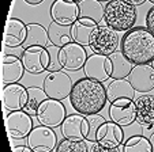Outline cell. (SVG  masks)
Segmentation results:
<instances>
[{"label":"cell","instance_id":"6da1fadb","mask_svg":"<svg viewBox=\"0 0 154 152\" xmlns=\"http://www.w3.org/2000/svg\"><path fill=\"white\" fill-rule=\"evenodd\" d=\"M108 102L106 88L98 80L82 78L74 83L70 94V103L82 115L98 114Z\"/></svg>","mask_w":154,"mask_h":152},{"label":"cell","instance_id":"7a4b0ae2","mask_svg":"<svg viewBox=\"0 0 154 152\" xmlns=\"http://www.w3.org/2000/svg\"><path fill=\"white\" fill-rule=\"evenodd\" d=\"M122 52L134 65L151 64L154 60V34L147 27H132L122 38Z\"/></svg>","mask_w":154,"mask_h":152},{"label":"cell","instance_id":"3957f363","mask_svg":"<svg viewBox=\"0 0 154 152\" xmlns=\"http://www.w3.org/2000/svg\"><path fill=\"white\" fill-rule=\"evenodd\" d=\"M104 20L106 26L116 31H128L135 27L137 8L124 0H111L105 6Z\"/></svg>","mask_w":154,"mask_h":152},{"label":"cell","instance_id":"277c9868","mask_svg":"<svg viewBox=\"0 0 154 152\" xmlns=\"http://www.w3.org/2000/svg\"><path fill=\"white\" fill-rule=\"evenodd\" d=\"M72 86L74 83L71 80V76L64 71L49 72L42 82V88L47 92L48 98L56 100L70 98Z\"/></svg>","mask_w":154,"mask_h":152},{"label":"cell","instance_id":"5b68a950","mask_svg":"<svg viewBox=\"0 0 154 152\" xmlns=\"http://www.w3.org/2000/svg\"><path fill=\"white\" fill-rule=\"evenodd\" d=\"M119 43H120V38L116 30L111 29L109 26L98 25L97 29L91 34L89 46L93 50V53L111 56L112 53L116 52Z\"/></svg>","mask_w":154,"mask_h":152},{"label":"cell","instance_id":"8992f818","mask_svg":"<svg viewBox=\"0 0 154 152\" xmlns=\"http://www.w3.org/2000/svg\"><path fill=\"white\" fill-rule=\"evenodd\" d=\"M66 107L61 103V100L56 99H45L42 103L38 106L35 118L37 121L44 126H49V128H56L63 124L66 120Z\"/></svg>","mask_w":154,"mask_h":152},{"label":"cell","instance_id":"52a82bcc","mask_svg":"<svg viewBox=\"0 0 154 152\" xmlns=\"http://www.w3.org/2000/svg\"><path fill=\"white\" fill-rule=\"evenodd\" d=\"M6 129L7 135L11 140L12 139L22 140V139L27 137L33 130L32 114H29L25 110L10 112V114H6Z\"/></svg>","mask_w":154,"mask_h":152},{"label":"cell","instance_id":"ba28073f","mask_svg":"<svg viewBox=\"0 0 154 152\" xmlns=\"http://www.w3.org/2000/svg\"><path fill=\"white\" fill-rule=\"evenodd\" d=\"M27 145L34 152H55L59 144L57 135L49 126H34L27 136Z\"/></svg>","mask_w":154,"mask_h":152},{"label":"cell","instance_id":"9c48e42d","mask_svg":"<svg viewBox=\"0 0 154 152\" xmlns=\"http://www.w3.org/2000/svg\"><path fill=\"white\" fill-rule=\"evenodd\" d=\"M108 114L111 121L116 122L120 126H130L131 124L137 122V106L134 99L122 98L109 105Z\"/></svg>","mask_w":154,"mask_h":152},{"label":"cell","instance_id":"30bf717a","mask_svg":"<svg viewBox=\"0 0 154 152\" xmlns=\"http://www.w3.org/2000/svg\"><path fill=\"white\" fill-rule=\"evenodd\" d=\"M25 69L32 75H40L47 71L49 65V53L47 48L42 46H32V48L23 49L22 56Z\"/></svg>","mask_w":154,"mask_h":152},{"label":"cell","instance_id":"8fae6325","mask_svg":"<svg viewBox=\"0 0 154 152\" xmlns=\"http://www.w3.org/2000/svg\"><path fill=\"white\" fill-rule=\"evenodd\" d=\"M85 71V76L86 78L94 79L98 80L101 83H104L105 80L111 78L112 73V61L109 58V56H104V55H90L87 57L86 63L83 67Z\"/></svg>","mask_w":154,"mask_h":152},{"label":"cell","instance_id":"7c38bea8","mask_svg":"<svg viewBox=\"0 0 154 152\" xmlns=\"http://www.w3.org/2000/svg\"><path fill=\"white\" fill-rule=\"evenodd\" d=\"M60 63L63 69L67 71H79L85 67V63L87 60L86 49L76 42H70L66 46L60 48Z\"/></svg>","mask_w":154,"mask_h":152},{"label":"cell","instance_id":"4fadbf2b","mask_svg":"<svg viewBox=\"0 0 154 152\" xmlns=\"http://www.w3.org/2000/svg\"><path fill=\"white\" fill-rule=\"evenodd\" d=\"M2 99H3L4 110H8V112L23 110L27 105L29 92L26 87L19 83L6 84L2 90Z\"/></svg>","mask_w":154,"mask_h":152},{"label":"cell","instance_id":"5bb4252c","mask_svg":"<svg viewBox=\"0 0 154 152\" xmlns=\"http://www.w3.org/2000/svg\"><path fill=\"white\" fill-rule=\"evenodd\" d=\"M51 18L63 26H72L79 19V6L71 0H55L51 6Z\"/></svg>","mask_w":154,"mask_h":152},{"label":"cell","instance_id":"9a60e30c","mask_svg":"<svg viewBox=\"0 0 154 152\" xmlns=\"http://www.w3.org/2000/svg\"><path fill=\"white\" fill-rule=\"evenodd\" d=\"M61 135L64 139L70 140H86L87 133H89V124L87 117L82 115L79 113L75 114H68L63 124L60 125Z\"/></svg>","mask_w":154,"mask_h":152},{"label":"cell","instance_id":"2e32d148","mask_svg":"<svg viewBox=\"0 0 154 152\" xmlns=\"http://www.w3.org/2000/svg\"><path fill=\"white\" fill-rule=\"evenodd\" d=\"M127 79L132 84L135 91L140 94H147L154 90V68L149 64L134 65Z\"/></svg>","mask_w":154,"mask_h":152},{"label":"cell","instance_id":"e0dca14e","mask_svg":"<svg viewBox=\"0 0 154 152\" xmlns=\"http://www.w3.org/2000/svg\"><path fill=\"white\" fill-rule=\"evenodd\" d=\"M97 143L108 148H119L122 144H124L123 126L117 125L113 121H105L97 132Z\"/></svg>","mask_w":154,"mask_h":152},{"label":"cell","instance_id":"ac0fdd59","mask_svg":"<svg viewBox=\"0 0 154 152\" xmlns=\"http://www.w3.org/2000/svg\"><path fill=\"white\" fill-rule=\"evenodd\" d=\"M25 65L22 58L15 55H4L2 57V83L14 84L23 78Z\"/></svg>","mask_w":154,"mask_h":152},{"label":"cell","instance_id":"d6986e66","mask_svg":"<svg viewBox=\"0 0 154 152\" xmlns=\"http://www.w3.org/2000/svg\"><path fill=\"white\" fill-rule=\"evenodd\" d=\"M27 37V25L18 18H8L4 27L3 42L7 48L22 46Z\"/></svg>","mask_w":154,"mask_h":152},{"label":"cell","instance_id":"ffe728a7","mask_svg":"<svg viewBox=\"0 0 154 152\" xmlns=\"http://www.w3.org/2000/svg\"><path fill=\"white\" fill-rule=\"evenodd\" d=\"M137 122L143 129L150 130L154 126V95L142 94L135 99Z\"/></svg>","mask_w":154,"mask_h":152},{"label":"cell","instance_id":"44dd1931","mask_svg":"<svg viewBox=\"0 0 154 152\" xmlns=\"http://www.w3.org/2000/svg\"><path fill=\"white\" fill-rule=\"evenodd\" d=\"M98 23L87 18H79L72 26H71V35L72 41L81 43L82 46H89L93 31L97 29Z\"/></svg>","mask_w":154,"mask_h":152},{"label":"cell","instance_id":"7402d4cb","mask_svg":"<svg viewBox=\"0 0 154 152\" xmlns=\"http://www.w3.org/2000/svg\"><path fill=\"white\" fill-rule=\"evenodd\" d=\"M105 88H106V98L109 103L122 98L134 99L135 92H137L128 79H113Z\"/></svg>","mask_w":154,"mask_h":152},{"label":"cell","instance_id":"603a6c76","mask_svg":"<svg viewBox=\"0 0 154 152\" xmlns=\"http://www.w3.org/2000/svg\"><path fill=\"white\" fill-rule=\"evenodd\" d=\"M51 45L49 37H48V30L41 26L40 23H27V37L25 40L22 48L27 49L32 46H42L47 48Z\"/></svg>","mask_w":154,"mask_h":152},{"label":"cell","instance_id":"cb8c5ba5","mask_svg":"<svg viewBox=\"0 0 154 152\" xmlns=\"http://www.w3.org/2000/svg\"><path fill=\"white\" fill-rule=\"evenodd\" d=\"M109 58L112 61L111 78L112 79H127L128 75L132 71V65L134 64L123 55L122 50H116L115 53H112L109 56Z\"/></svg>","mask_w":154,"mask_h":152},{"label":"cell","instance_id":"d4e9b609","mask_svg":"<svg viewBox=\"0 0 154 152\" xmlns=\"http://www.w3.org/2000/svg\"><path fill=\"white\" fill-rule=\"evenodd\" d=\"M47 30L51 43L57 46V48H63L67 43L72 42L71 26H63V25H59L56 22H51Z\"/></svg>","mask_w":154,"mask_h":152},{"label":"cell","instance_id":"484cf974","mask_svg":"<svg viewBox=\"0 0 154 152\" xmlns=\"http://www.w3.org/2000/svg\"><path fill=\"white\" fill-rule=\"evenodd\" d=\"M78 6H79V18L91 19L94 22H97L98 25L104 19L105 7L98 0H81Z\"/></svg>","mask_w":154,"mask_h":152},{"label":"cell","instance_id":"4316f807","mask_svg":"<svg viewBox=\"0 0 154 152\" xmlns=\"http://www.w3.org/2000/svg\"><path fill=\"white\" fill-rule=\"evenodd\" d=\"M123 152H153V147L149 139L142 135H135L128 137L123 144Z\"/></svg>","mask_w":154,"mask_h":152},{"label":"cell","instance_id":"83f0119b","mask_svg":"<svg viewBox=\"0 0 154 152\" xmlns=\"http://www.w3.org/2000/svg\"><path fill=\"white\" fill-rule=\"evenodd\" d=\"M27 92H29V99H27V105L23 110L27 112L29 114L35 115L38 106L45 99H48V95L47 92L44 91V88H40V87H35V86L27 87Z\"/></svg>","mask_w":154,"mask_h":152},{"label":"cell","instance_id":"f1b7e54d","mask_svg":"<svg viewBox=\"0 0 154 152\" xmlns=\"http://www.w3.org/2000/svg\"><path fill=\"white\" fill-rule=\"evenodd\" d=\"M55 152H89L86 140H70L63 139L59 141Z\"/></svg>","mask_w":154,"mask_h":152},{"label":"cell","instance_id":"f546056e","mask_svg":"<svg viewBox=\"0 0 154 152\" xmlns=\"http://www.w3.org/2000/svg\"><path fill=\"white\" fill-rule=\"evenodd\" d=\"M105 118L101 114H91L87 115V124H89V133H87L86 141L90 143H97V132H98L100 126L105 122Z\"/></svg>","mask_w":154,"mask_h":152},{"label":"cell","instance_id":"4dcf8cb0","mask_svg":"<svg viewBox=\"0 0 154 152\" xmlns=\"http://www.w3.org/2000/svg\"><path fill=\"white\" fill-rule=\"evenodd\" d=\"M47 50L49 53V65H48L47 71L48 72H56V71H61L63 67H61L60 63V48L52 45L51 43L49 46H47Z\"/></svg>","mask_w":154,"mask_h":152},{"label":"cell","instance_id":"1f68e13d","mask_svg":"<svg viewBox=\"0 0 154 152\" xmlns=\"http://www.w3.org/2000/svg\"><path fill=\"white\" fill-rule=\"evenodd\" d=\"M89 152H123L122 149L119 148H108V147H102L98 143H93V145L90 147Z\"/></svg>","mask_w":154,"mask_h":152},{"label":"cell","instance_id":"d6a6232c","mask_svg":"<svg viewBox=\"0 0 154 152\" xmlns=\"http://www.w3.org/2000/svg\"><path fill=\"white\" fill-rule=\"evenodd\" d=\"M146 27L154 34V6L146 14Z\"/></svg>","mask_w":154,"mask_h":152},{"label":"cell","instance_id":"836d02e7","mask_svg":"<svg viewBox=\"0 0 154 152\" xmlns=\"http://www.w3.org/2000/svg\"><path fill=\"white\" fill-rule=\"evenodd\" d=\"M11 148L12 152H34L29 145H14Z\"/></svg>","mask_w":154,"mask_h":152},{"label":"cell","instance_id":"e575fe53","mask_svg":"<svg viewBox=\"0 0 154 152\" xmlns=\"http://www.w3.org/2000/svg\"><path fill=\"white\" fill-rule=\"evenodd\" d=\"M124 1H127V3H130V4H132L134 7H137V6H142L145 1H147V0H124Z\"/></svg>","mask_w":154,"mask_h":152},{"label":"cell","instance_id":"d590c367","mask_svg":"<svg viewBox=\"0 0 154 152\" xmlns=\"http://www.w3.org/2000/svg\"><path fill=\"white\" fill-rule=\"evenodd\" d=\"M23 1H26V3L30 4V6H38V4L42 3L44 0H23Z\"/></svg>","mask_w":154,"mask_h":152},{"label":"cell","instance_id":"8d00e7d4","mask_svg":"<svg viewBox=\"0 0 154 152\" xmlns=\"http://www.w3.org/2000/svg\"><path fill=\"white\" fill-rule=\"evenodd\" d=\"M150 143H151V147H153V152H154V133H151V136H150Z\"/></svg>","mask_w":154,"mask_h":152},{"label":"cell","instance_id":"74e56055","mask_svg":"<svg viewBox=\"0 0 154 152\" xmlns=\"http://www.w3.org/2000/svg\"><path fill=\"white\" fill-rule=\"evenodd\" d=\"M98 1H101V3H102V1H106V3H108V1H111V0H98Z\"/></svg>","mask_w":154,"mask_h":152},{"label":"cell","instance_id":"f35d334b","mask_svg":"<svg viewBox=\"0 0 154 152\" xmlns=\"http://www.w3.org/2000/svg\"><path fill=\"white\" fill-rule=\"evenodd\" d=\"M71 1H75V3H79V1H81V0H71Z\"/></svg>","mask_w":154,"mask_h":152},{"label":"cell","instance_id":"ab89813d","mask_svg":"<svg viewBox=\"0 0 154 152\" xmlns=\"http://www.w3.org/2000/svg\"><path fill=\"white\" fill-rule=\"evenodd\" d=\"M147 1H150V3H153V6H154V0H147Z\"/></svg>","mask_w":154,"mask_h":152},{"label":"cell","instance_id":"60d3db41","mask_svg":"<svg viewBox=\"0 0 154 152\" xmlns=\"http://www.w3.org/2000/svg\"><path fill=\"white\" fill-rule=\"evenodd\" d=\"M151 67H153V68H154V60L151 61Z\"/></svg>","mask_w":154,"mask_h":152}]
</instances>
